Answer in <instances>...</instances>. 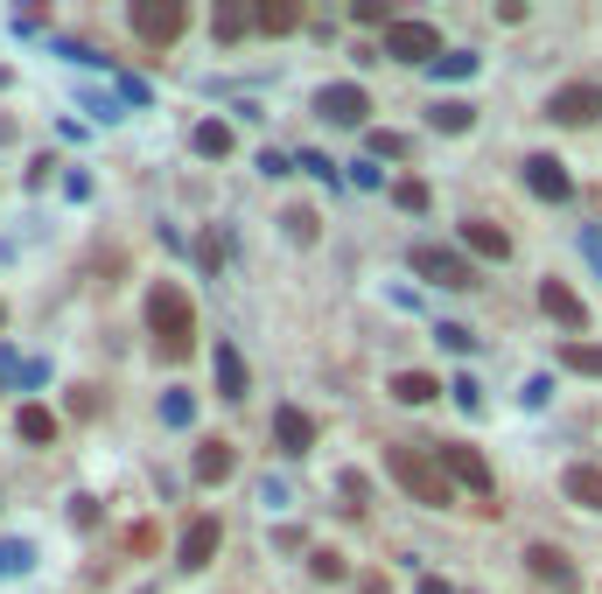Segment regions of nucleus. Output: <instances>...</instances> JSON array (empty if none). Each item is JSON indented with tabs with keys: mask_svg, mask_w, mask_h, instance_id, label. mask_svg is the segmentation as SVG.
<instances>
[{
	"mask_svg": "<svg viewBox=\"0 0 602 594\" xmlns=\"http://www.w3.org/2000/svg\"><path fill=\"white\" fill-rule=\"evenodd\" d=\"M309 573H315V581H350V560H344V552H330V546H315L309 552Z\"/></svg>",
	"mask_w": 602,
	"mask_h": 594,
	"instance_id": "obj_24",
	"label": "nucleus"
},
{
	"mask_svg": "<svg viewBox=\"0 0 602 594\" xmlns=\"http://www.w3.org/2000/svg\"><path fill=\"white\" fill-rule=\"evenodd\" d=\"M70 525H85V531L99 525V496H70Z\"/></svg>",
	"mask_w": 602,
	"mask_h": 594,
	"instance_id": "obj_31",
	"label": "nucleus"
},
{
	"mask_svg": "<svg viewBox=\"0 0 602 594\" xmlns=\"http://www.w3.org/2000/svg\"><path fill=\"white\" fill-rule=\"evenodd\" d=\"M435 462H442V475H448V483H462V490H477V496H491V490H498L491 462H483L477 448H462V440H442V448H435Z\"/></svg>",
	"mask_w": 602,
	"mask_h": 594,
	"instance_id": "obj_3",
	"label": "nucleus"
},
{
	"mask_svg": "<svg viewBox=\"0 0 602 594\" xmlns=\"http://www.w3.org/2000/svg\"><path fill=\"white\" fill-rule=\"evenodd\" d=\"M427 70H435V78H477V56H469V49H442Z\"/></svg>",
	"mask_w": 602,
	"mask_h": 594,
	"instance_id": "obj_25",
	"label": "nucleus"
},
{
	"mask_svg": "<svg viewBox=\"0 0 602 594\" xmlns=\"http://www.w3.org/2000/svg\"><path fill=\"white\" fill-rule=\"evenodd\" d=\"M190 419H197L190 392H161V427H190Z\"/></svg>",
	"mask_w": 602,
	"mask_h": 594,
	"instance_id": "obj_26",
	"label": "nucleus"
},
{
	"mask_svg": "<svg viewBox=\"0 0 602 594\" xmlns=\"http://www.w3.org/2000/svg\"><path fill=\"white\" fill-rule=\"evenodd\" d=\"M182 22H190V8H182V0H134V35L141 43H176L182 35Z\"/></svg>",
	"mask_w": 602,
	"mask_h": 594,
	"instance_id": "obj_5",
	"label": "nucleus"
},
{
	"mask_svg": "<svg viewBox=\"0 0 602 594\" xmlns=\"http://www.w3.org/2000/svg\"><path fill=\"white\" fill-rule=\"evenodd\" d=\"M386 56H392V64H435V56H442V29L435 22H392L386 29Z\"/></svg>",
	"mask_w": 602,
	"mask_h": 594,
	"instance_id": "obj_4",
	"label": "nucleus"
},
{
	"mask_svg": "<svg viewBox=\"0 0 602 594\" xmlns=\"http://www.w3.org/2000/svg\"><path fill=\"white\" fill-rule=\"evenodd\" d=\"M218 546H224V525L218 517H190V531H182V546H176V567L182 573H203L218 560Z\"/></svg>",
	"mask_w": 602,
	"mask_h": 594,
	"instance_id": "obj_8",
	"label": "nucleus"
},
{
	"mask_svg": "<svg viewBox=\"0 0 602 594\" xmlns=\"http://www.w3.org/2000/svg\"><path fill=\"white\" fill-rule=\"evenodd\" d=\"M211 29H218V43H238V35L253 29V8H218V22H211Z\"/></svg>",
	"mask_w": 602,
	"mask_h": 594,
	"instance_id": "obj_27",
	"label": "nucleus"
},
{
	"mask_svg": "<svg viewBox=\"0 0 602 594\" xmlns=\"http://www.w3.org/2000/svg\"><path fill=\"white\" fill-rule=\"evenodd\" d=\"M539 309H547L560 329H589V301H581L568 280H539Z\"/></svg>",
	"mask_w": 602,
	"mask_h": 594,
	"instance_id": "obj_11",
	"label": "nucleus"
},
{
	"mask_svg": "<svg viewBox=\"0 0 602 594\" xmlns=\"http://www.w3.org/2000/svg\"><path fill=\"white\" fill-rule=\"evenodd\" d=\"M56 427H64V419H56L49 406H22V413H14V434H22V440H56Z\"/></svg>",
	"mask_w": 602,
	"mask_h": 594,
	"instance_id": "obj_20",
	"label": "nucleus"
},
{
	"mask_svg": "<svg viewBox=\"0 0 602 594\" xmlns=\"http://www.w3.org/2000/svg\"><path fill=\"white\" fill-rule=\"evenodd\" d=\"M462 245H469L477 259H512V238H504L498 224H483V217H469V224H462Z\"/></svg>",
	"mask_w": 602,
	"mask_h": 594,
	"instance_id": "obj_16",
	"label": "nucleus"
},
{
	"mask_svg": "<svg viewBox=\"0 0 602 594\" xmlns=\"http://www.w3.org/2000/svg\"><path fill=\"white\" fill-rule=\"evenodd\" d=\"M547 120L554 126H595L602 120V85H560L547 99Z\"/></svg>",
	"mask_w": 602,
	"mask_h": 594,
	"instance_id": "obj_7",
	"label": "nucleus"
},
{
	"mask_svg": "<svg viewBox=\"0 0 602 594\" xmlns=\"http://www.w3.org/2000/svg\"><path fill=\"white\" fill-rule=\"evenodd\" d=\"M315 232H323V217H315L309 203H294V210H288V238H294V245H315Z\"/></svg>",
	"mask_w": 602,
	"mask_h": 594,
	"instance_id": "obj_28",
	"label": "nucleus"
},
{
	"mask_svg": "<svg viewBox=\"0 0 602 594\" xmlns=\"http://www.w3.org/2000/svg\"><path fill=\"white\" fill-rule=\"evenodd\" d=\"M190 141H197V155H203V161H224V155H232V126H224V120H203Z\"/></svg>",
	"mask_w": 602,
	"mask_h": 594,
	"instance_id": "obj_21",
	"label": "nucleus"
},
{
	"mask_svg": "<svg viewBox=\"0 0 602 594\" xmlns=\"http://www.w3.org/2000/svg\"><path fill=\"white\" fill-rule=\"evenodd\" d=\"M392 203H400V210H413V217H421V210H427V182H392Z\"/></svg>",
	"mask_w": 602,
	"mask_h": 594,
	"instance_id": "obj_30",
	"label": "nucleus"
},
{
	"mask_svg": "<svg viewBox=\"0 0 602 594\" xmlns=\"http://www.w3.org/2000/svg\"><path fill=\"white\" fill-rule=\"evenodd\" d=\"M253 29H267V35H294V29H301V8H294V0H259V8H253Z\"/></svg>",
	"mask_w": 602,
	"mask_h": 594,
	"instance_id": "obj_18",
	"label": "nucleus"
},
{
	"mask_svg": "<svg viewBox=\"0 0 602 594\" xmlns=\"http://www.w3.org/2000/svg\"><path fill=\"white\" fill-rule=\"evenodd\" d=\"M560 363L581 378H602V343H560Z\"/></svg>",
	"mask_w": 602,
	"mask_h": 594,
	"instance_id": "obj_23",
	"label": "nucleus"
},
{
	"mask_svg": "<svg viewBox=\"0 0 602 594\" xmlns=\"http://www.w3.org/2000/svg\"><path fill=\"white\" fill-rule=\"evenodd\" d=\"M435 392H442V385H435L427 371H400V378H392V399H400V406H427Z\"/></svg>",
	"mask_w": 602,
	"mask_h": 594,
	"instance_id": "obj_22",
	"label": "nucleus"
},
{
	"mask_svg": "<svg viewBox=\"0 0 602 594\" xmlns=\"http://www.w3.org/2000/svg\"><path fill=\"white\" fill-rule=\"evenodd\" d=\"M365 594H386V581H365Z\"/></svg>",
	"mask_w": 602,
	"mask_h": 594,
	"instance_id": "obj_38",
	"label": "nucleus"
},
{
	"mask_svg": "<svg viewBox=\"0 0 602 594\" xmlns=\"http://www.w3.org/2000/svg\"><path fill=\"white\" fill-rule=\"evenodd\" d=\"M560 490H568L581 511H602V469L595 462H575L568 475H560Z\"/></svg>",
	"mask_w": 602,
	"mask_h": 594,
	"instance_id": "obj_15",
	"label": "nucleus"
},
{
	"mask_svg": "<svg viewBox=\"0 0 602 594\" xmlns=\"http://www.w3.org/2000/svg\"><path fill=\"white\" fill-rule=\"evenodd\" d=\"M211 371H218V399H246V357H238L232 343H218Z\"/></svg>",
	"mask_w": 602,
	"mask_h": 594,
	"instance_id": "obj_14",
	"label": "nucleus"
},
{
	"mask_svg": "<svg viewBox=\"0 0 602 594\" xmlns=\"http://www.w3.org/2000/svg\"><path fill=\"white\" fill-rule=\"evenodd\" d=\"M435 336L448 343V350H469V343H477V336H469V329H462V322H442V329H435Z\"/></svg>",
	"mask_w": 602,
	"mask_h": 594,
	"instance_id": "obj_34",
	"label": "nucleus"
},
{
	"mask_svg": "<svg viewBox=\"0 0 602 594\" xmlns=\"http://www.w3.org/2000/svg\"><path fill=\"white\" fill-rule=\"evenodd\" d=\"M581 253H589L595 273H602V232H595V224H581Z\"/></svg>",
	"mask_w": 602,
	"mask_h": 594,
	"instance_id": "obj_36",
	"label": "nucleus"
},
{
	"mask_svg": "<svg viewBox=\"0 0 602 594\" xmlns=\"http://www.w3.org/2000/svg\"><path fill=\"white\" fill-rule=\"evenodd\" d=\"M421 594H448V587H442V581H421Z\"/></svg>",
	"mask_w": 602,
	"mask_h": 594,
	"instance_id": "obj_37",
	"label": "nucleus"
},
{
	"mask_svg": "<svg viewBox=\"0 0 602 594\" xmlns=\"http://www.w3.org/2000/svg\"><path fill=\"white\" fill-rule=\"evenodd\" d=\"M147 329H155V350L168 363H182L197 350V315H190V294H182L176 280H161L155 294H147Z\"/></svg>",
	"mask_w": 602,
	"mask_h": 594,
	"instance_id": "obj_1",
	"label": "nucleus"
},
{
	"mask_svg": "<svg viewBox=\"0 0 602 594\" xmlns=\"http://www.w3.org/2000/svg\"><path fill=\"white\" fill-rule=\"evenodd\" d=\"M525 567H533L547 587H560V594H568V587H581V573L568 567V552H560V546H525Z\"/></svg>",
	"mask_w": 602,
	"mask_h": 594,
	"instance_id": "obj_12",
	"label": "nucleus"
},
{
	"mask_svg": "<svg viewBox=\"0 0 602 594\" xmlns=\"http://www.w3.org/2000/svg\"><path fill=\"white\" fill-rule=\"evenodd\" d=\"M350 14H357V22H386V29H392V14H386V0H357V8H350Z\"/></svg>",
	"mask_w": 602,
	"mask_h": 594,
	"instance_id": "obj_35",
	"label": "nucleus"
},
{
	"mask_svg": "<svg viewBox=\"0 0 602 594\" xmlns=\"http://www.w3.org/2000/svg\"><path fill=\"white\" fill-rule=\"evenodd\" d=\"M427 126H435V133H469V126H477V105H462V99H442L435 112H427Z\"/></svg>",
	"mask_w": 602,
	"mask_h": 594,
	"instance_id": "obj_19",
	"label": "nucleus"
},
{
	"mask_svg": "<svg viewBox=\"0 0 602 594\" xmlns=\"http://www.w3.org/2000/svg\"><path fill=\"white\" fill-rule=\"evenodd\" d=\"M274 440H280V455H309L315 448V419L301 406H280L274 413Z\"/></svg>",
	"mask_w": 602,
	"mask_h": 594,
	"instance_id": "obj_13",
	"label": "nucleus"
},
{
	"mask_svg": "<svg viewBox=\"0 0 602 594\" xmlns=\"http://www.w3.org/2000/svg\"><path fill=\"white\" fill-rule=\"evenodd\" d=\"M232 469H238V448H232V440H211V448H197V483H224Z\"/></svg>",
	"mask_w": 602,
	"mask_h": 594,
	"instance_id": "obj_17",
	"label": "nucleus"
},
{
	"mask_svg": "<svg viewBox=\"0 0 602 594\" xmlns=\"http://www.w3.org/2000/svg\"><path fill=\"white\" fill-rule=\"evenodd\" d=\"M413 273L435 287H477V266L462 253H448V245H413Z\"/></svg>",
	"mask_w": 602,
	"mask_h": 594,
	"instance_id": "obj_6",
	"label": "nucleus"
},
{
	"mask_svg": "<svg viewBox=\"0 0 602 594\" xmlns=\"http://www.w3.org/2000/svg\"><path fill=\"white\" fill-rule=\"evenodd\" d=\"M0 322H8V309H0Z\"/></svg>",
	"mask_w": 602,
	"mask_h": 594,
	"instance_id": "obj_39",
	"label": "nucleus"
},
{
	"mask_svg": "<svg viewBox=\"0 0 602 594\" xmlns=\"http://www.w3.org/2000/svg\"><path fill=\"white\" fill-rule=\"evenodd\" d=\"M525 189H533L539 203H568L575 197V176L554 155H525Z\"/></svg>",
	"mask_w": 602,
	"mask_h": 594,
	"instance_id": "obj_10",
	"label": "nucleus"
},
{
	"mask_svg": "<svg viewBox=\"0 0 602 594\" xmlns=\"http://www.w3.org/2000/svg\"><path fill=\"white\" fill-rule=\"evenodd\" d=\"M386 475L400 483L413 504H427V511H442V504H456V483L442 475V462L427 448H386Z\"/></svg>",
	"mask_w": 602,
	"mask_h": 594,
	"instance_id": "obj_2",
	"label": "nucleus"
},
{
	"mask_svg": "<svg viewBox=\"0 0 602 594\" xmlns=\"http://www.w3.org/2000/svg\"><path fill=\"white\" fill-rule=\"evenodd\" d=\"M448 392H456V406H462V413H477V406H483V392H477V378H456V385H448Z\"/></svg>",
	"mask_w": 602,
	"mask_h": 594,
	"instance_id": "obj_32",
	"label": "nucleus"
},
{
	"mask_svg": "<svg viewBox=\"0 0 602 594\" xmlns=\"http://www.w3.org/2000/svg\"><path fill=\"white\" fill-rule=\"evenodd\" d=\"M35 567V546L29 539H0V573H29Z\"/></svg>",
	"mask_w": 602,
	"mask_h": 594,
	"instance_id": "obj_29",
	"label": "nucleus"
},
{
	"mask_svg": "<svg viewBox=\"0 0 602 594\" xmlns=\"http://www.w3.org/2000/svg\"><path fill=\"white\" fill-rule=\"evenodd\" d=\"M371 155H386V161H400V155H406V141H400V133H371Z\"/></svg>",
	"mask_w": 602,
	"mask_h": 594,
	"instance_id": "obj_33",
	"label": "nucleus"
},
{
	"mask_svg": "<svg viewBox=\"0 0 602 594\" xmlns=\"http://www.w3.org/2000/svg\"><path fill=\"white\" fill-rule=\"evenodd\" d=\"M315 112H323L330 126H365L371 99H365V85H323L315 91Z\"/></svg>",
	"mask_w": 602,
	"mask_h": 594,
	"instance_id": "obj_9",
	"label": "nucleus"
}]
</instances>
